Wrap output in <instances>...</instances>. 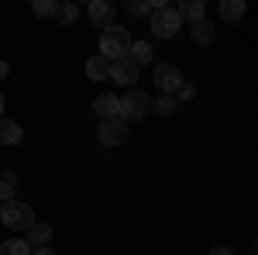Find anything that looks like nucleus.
Returning a JSON list of instances; mask_svg holds the SVG:
<instances>
[{
  "label": "nucleus",
  "mask_w": 258,
  "mask_h": 255,
  "mask_svg": "<svg viewBox=\"0 0 258 255\" xmlns=\"http://www.w3.org/2000/svg\"><path fill=\"white\" fill-rule=\"evenodd\" d=\"M86 76L93 79V83H103V79H110V59H103V56H93V59L86 62Z\"/></svg>",
  "instance_id": "11"
},
{
  "label": "nucleus",
  "mask_w": 258,
  "mask_h": 255,
  "mask_svg": "<svg viewBox=\"0 0 258 255\" xmlns=\"http://www.w3.org/2000/svg\"><path fill=\"white\" fill-rule=\"evenodd\" d=\"M0 118H4V93H0Z\"/></svg>",
  "instance_id": "27"
},
{
  "label": "nucleus",
  "mask_w": 258,
  "mask_h": 255,
  "mask_svg": "<svg viewBox=\"0 0 258 255\" xmlns=\"http://www.w3.org/2000/svg\"><path fill=\"white\" fill-rule=\"evenodd\" d=\"M244 11H248L244 0H224V4H220V18L227 21V24H238V21L244 18Z\"/></svg>",
  "instance_id": "14"
},
{
  "label": "nucleus",
  "mask_w": 258,
  "mask_h": 255,
  "mask_svg": "<svg viewBox=\"0 0 258 255\" xmlns=\"http://www.w3.org/2000/svg\"><path fill=\"white\" fill-rule=\"evenodd\" d=\"M152 83H155V90H162L165 97H172L179 90V83H182V73H179V66H172V62H159L155 73H152Z\"/></svg>",
  "instance_id": "5"
},
{
  "label": "nucleus",
  "mask_w": 258,
  "mask_h": 255,
  "mask_svg": "<svg viewBox=\"0 0 258 255\" xmlns=\"http://www.w3.org/2000/svg\"><path fill=\"white\" fill-rule=\"evenodd\" d=\"M55 18H59L62 24H76V21H80V7H76V4H59V14H55Z\"/></svg>",
  "instance_id": "21"
},
{
  "label": "nucleus",
  "mask_w": 258,
  "mask_h": 255,
  "mask_svg": "<svg viewBox=\"0 0 258 255\" xmlns=\"http://www.w3.org/2000/svg\"><path fill=\"white\" fill-rule=\"evenodd\" d=\"M18 190H21L18 173H0V203L14 200V193H18Z\"/></svg>",
  "instance_id": "15"
},
{
  "label": "nucleus",
  "mask_w": 258,
  "mask_h": 255,
  "mask_svg": "<svg viewBox=\"0 0 258 255\" xmlns=\"http://www.w3.org/2000/svg\"><path fill=\"white\" fill-rule=\"evenodd\" d=\"M7 73H11V66H7V62H0V79L7 76Z\"/></svg>",
  "instance_id": "25"
},
{
  "label": "nucleus",
  "mask_w": 258,
  "mask_h": 255,
  "mask_svg": "<svg viewBox=\"0 0 258 255\" xmlns=\"http://www.w3.org/2000/svg\"><path fill=\"white\" fill-rule=\"evenodd\" d=\"M155 7H159L155 0H131V4H127V14H131V18H148Z\"/></svg>",
  "instance_id": "18"
},
{
  "label": "nucleus",
  "mask_w": 258,
  "mask_h": 255,
  "mask_svg": "<svg viewBox=\"0 0 258 255\" xmlns=\"http://www.w3.org/2000/svg\"><path fill=\"white\" fill-rule=\"evenodd\" d=\"M21 138H24V128H21L18 121L0 118V145H18Z\"/></svg>",
  "instance_id": "13"
},
{
  "label": "nucleus",
  "mask_w": 258,
  "mask_h": 255,
  "mask_svg": "<svg viewBox=\"0 0 258 255\" xmlns=\"http://www.w3.org/2000/svg\"><path fill=\"white\" fill-rule=\"evenodd\" d=\"M0 221L7 228H14V231H28L35 224V211L28 203H21V200H7V203H0Z\"/></svg>",
  "instance_id": "4"
},
{
  "label": "nucleus",
  "mask_w": 258,
  "mask_h": 255,
  "mask_svg": "<svg viewBox=\"0 0 258 255\" xmlns=\"http://www.w3.org/2000/svg\"><path fill=\"white\" fill-rule=\"evenodd\" d=\"M31 255H55V252H52V248H35Z\"/></svg>",
  "instance_id": "26"
},
{
  "label": "nucleus",
  "mask_w": 258,
  "mask_h": 255,
  "mask_svg": "<svg viewBox=\"0 0 258 255\" xmlns=\"http://www.w3.org/2000/svg\"><path fill=\"white\" fill-rule=\"evenodd\" d=\"M210 255H231V248H220V245H214V248H210Z\"/></svg>",
  "instance_id": "24"
},
{
  "label": "nucleus",
  "mask_w": 258,
  "mask_h": 255,
  "mask_svg": "<svg viewBox=\"0 0 258 255\" xmlns=\"http://www.w3.org/2000/svg\"><path fill=\"white\" fill-rule=\"evenodd\" d=\"M86 14H90V21H93L97 28H110L114 18H117V4H110V0H93V4L86 7Z\"/></svg>",
  "instance_id": "8"
},
{
  "label": "nucleus",
  "mask_w": 258,
  "mask_h": 255,
  "mask_svg": "<svg viewBox=\"0 0 258 255\" xmlns=\"http://www.w3.org/2000/svg\"><path fill=\"white\" fill-rule=\"evenodd\" d=\"M172 111H176V100H172V97H165V93H162V97L155 100V114H172Z\"/></svg>",
  "instance_id": "23"
},
{
  "label": "nucleus",
  "mask_w": 258,
  "mask_h": 255,
  "mask_svg": "<svg viewBox=\"0 0 258 255\" xmlns=\"http://www.w3.org/2000/svg\"><path fill=\"white\" fill-rule=\"evenodd\" d=\"M176 14L197 24V21H203V14H207V4H203V0H182V4H176Z\"/></svg>",
  "instance_id": "10"
},
{
  "label": "nucleus",
  "mask_w": 258,
  "mask_h": 255,
  "mask_svg": "<svg viewBox=\"0 0 258 255\" xmlns=\"http://www.w3.org/2000/svg\"><path fill=\"white\" fill-rule=\"evenodd\" d=\"M31 11H35L38 18H55V14H59V0H35Z\"/></svg>",
  "instance_id": "19"
},
{
  "label": "nucleus",
  "mask_w": 258,
  "mask_h": 255,
  "mask_svg": "<svg viewBox=\"0 0 258 255\" xmlns=\"http://www.w3.org/2000/svg\"><path fill=\"white\" fill-rule=\"evenodd\" d=\"M193 97H197V90H193V83H186V79L179 83V90L172 93V100H176V104H182V100H193Z\"/></svg>",
  "instance_id": "22"
},
{
  "label": "nucleus",
  "mask_w": 258,
  "mask_h": 255,
  "mask_svg": "<svg viewBox=\"0 0 258 255\" xmlns=\"http://www.w3.org/2000/svg\"><path fill=\"white\" fill-rule=\"evenodd\" d=\"M52 235H55V231H52L48 224H41V221H35V224H31V228L24 231V241H28V248L35 252V248H48V241H52Z\"/></svg>",
  "instance_id": "9"
},
{
  "label": "nucleus",
  "mask_w": 258,
  "mask_h": 255,
  "mask_svg": "<svg viewBox=\"0 0 258 255\" xmlns=\"http://www.w3.org/2000/svg\"><path fill=\"white\" fill-rule=\"evenodd\" d=\"M0 255H31V248H28L24 238H7V241L0 245Z\"/></svg>",
  "instance_id": "17"
},
{
  "label": "nucleus",
  "mask_w": 258,
  "mask_h": 255,
  "mask_svg": "<svg viewBox=\"0 0 258 255\" xmlns=\"http://www.w3.org/2000/svg\"><path fill=\"white\" fill-rule=\"evenodd\" d=\"M131 31L127 28H120V24H110V28H103L100 31V56L110 62H117L127 56V48H131Z\"/></svg>",
  "instance_id": "1"
},
{
  "label": "nucleus",
  "mask_w": 258,
  "mask_h": 255,
  "mask_svg": "<svg viewBox=\"0 0 258 255\" xmlns=\"http://www.w3.org/2000/svg\"><path fill=\"white\" fill-rule=\"evenodd\" d=\"M193 41H197V45H210V41H214V28H210L207 21H197V24H193Z\"/></svg>",
  "instance_id": "20"
},
{
  "label": "nucleus",
  "mask_w": 258,
  "mask_h": 255,
  "mask_svg": "<svg viewBox=\"0 0 258 255\" xmlns=\"http://www.w3.org/2000/svg\"><path fill=\"white\" fill-rule=\"evenodd\" d=\"M138 73H141V69L127 59V56H124V59H117V62H110V79H114V83H120L124 90H135Z\"/></svg>",
  "instance_id": "7"
},
{
  "label": "nucleus",
  "mask_w": 258,
  "mask_h": 255,
  "mask_svg": "<svg viewBox=\"0 0 258 255\" xmlns=\"http://www.w3.org/2000/svg\"><path fill=\"white\" fill-rule=\"evenodd\" d=\"M93 111H97L100 121L117 118V97H114V93H100V97L93 100Z\"/></svg>",
  "instance_id": "12"
},
{
  "label": "nucleus",
  "mask_w": 258,
  "mask_h": 255,
  "mask_svg": "<svg viewBox=\"0 0 258 255\" xmlns=\"http://www.w3.org/2000/svg\"><path fill=\"white\" fill-rule=\"evenodd\" d=\"M127 59L135 62V66H148V62H152V45H148V41H131V48H127Z\"/></svg>",
  "instance_id": "16"
},
{
  "label": "nucleus",
  "mask_w": 258,
  "mask_h": 255,
  "mask_svg": "<svg viewBox=\"0 0 258 255\" xmlns=\"http://www.w3.org/2000/svg\"><path fill=\"white\" fill-rule=\"evenodd\" d=\"M148 18H152V35H155V38H176L179 28H182V18L176 14L172 4H159Z\"/></svg>",
  "instance_id": "3"
},
{
  "label": "nucleus",
  "mask_w": 258,
  "mask_h": 255,
  "mask_svg": "<svg viewBox=\"0 0 258 255\" xmlns=\"http://www.w3.org/2000/svg\"><path fill=\"white\" fill-rule=\"evenodd\" d=\"M152 111V97L145 93V90H127L124 97H117V118L127 124V121H141L145 114Z\"/></svg>",
  "instance_id": "2"
},
{
  "label": "nucleus",
  "mask_w": 258,
  "mask_h": 255,
  "mask_svg": "<svg viewBox=\"0 0 258 255\" xmlns=\"http://www.w3.org/2000/svg\"><path fill=\"white\" fill-rule=\"evenodd\" d=\"M97 138H100V145H107V148H117V145H124V141H127V124H124L120 118L100 121Z\"/></svg>",
  "instance_id": "6"
}]
</instances>
